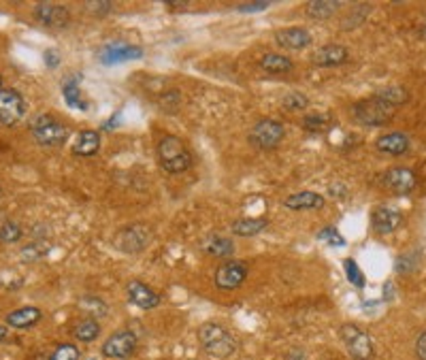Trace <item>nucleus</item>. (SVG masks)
Segmentation results:
<instances>
[{"mask_svg":"<svg viewBox=\"0 0 426 360\" xmlns=\"http://www.w3.org/2000/svg\"><path fill=\"white\" fill-rule=\"evenodd\" d=\"M196 337H198V344L205 350V354L211 356V359H230L239 350V344H237L235 335L226 326H222L218 322L201 324L198 331H196Z\"/></svg>","mask_w":426,"mask_h":360,"instance_id":"f257e3e1","label":"nucleus"},{"mask_svg":"<svg viewBox=\"0 0 426 360\" xmlns=\"http://www.w3.org/2000/svg\"><path fill=\"white\" fill-rule=\"evenodd\" d=\"M156 156L160 169L166 175H181L192 169V154L186 148V143L175 135H166L158 141Z\"/></svg>","mask_w":426,"mask_h":360,"instance_id":"f03ea898","label":"nucleus"},{"mask_svg":"<svg viewBox=\"0 0 426 360\" xmlns=\"http://www.w3.org/2000/svg\"><path fill=\"white\" fill-rule=\"evenodd\" d=\"M32 139L43 148H62L69 139V126L51 113H41L30 122Z\"/></svg>","mask_w":426,"mask_h":360,"instance_id":"7ed1b4c3","label":"nucleus"},{"mask_svg":"<svg viewBox=\"0 0 426 360\" xmlns=\"http://www.w3.org/2000/svg\"><path fill=\"white\" fill-rule=\"evenodd\" d=\"M397 107L388 105L380 96H369L352 105V115L358 124L362 126H384L395 118Z\"/></svg>","mask_w":426,"mask_h":360,"instance_id":"20e7f679","label":"nucleus"},{"mask_svg":"<svg viewBox=\"0 0 426 360\" xmlns=\"http://www.w3.org/2000/svg\"><path fill=\"white\" fill-rule=\"evenodd\" d=\"M339 337L348 350V354L354 360H373L375 348L373 341L369 337V333H365L362 329H358L356 324H343L339 329Z\"/></svg>","mask_w":426,"mask_h":360,"instance_id":"39448f33","label":"nucleus"},{"mask_svg":"<svg viewBox=\"0 0 426 360\" xmlns=\"http://www.w3.org/2000/svg\"><path fill=\"white\" fill-rule=\"evenodd\" d=\"M151 239H153L151 226H147V224H131V226L122 228L116 235L113 245L122 254H139L151 243Z\"/></svg>","mask_w":426,"mask_h":360,"instance_id":"423d86ee","label":"nucleus"},{"mask_svg":"<svg viewBox=\"0 0 426 360\" xmlns=\"http://www.w3.org/2000/svg\"><path fill=\"white\" fill-rule=\"evenodd\" d=\"M139 350V339L133 331L124 329V331H116L111 337H107V341L101 348L103 359L107 360H128L133 359Z\"/></svg>","mask_w":426,"mask_h":360,"instance_id":"0eeeda50","label":"nucleus"},{"mask_svg":"<svg viewBox=\"0 0 426 360\" xmlns=\"http://www.w3.org/2000/svg\"><path fill=\"white\" fill-rule=\"evenodd\" d=\"M250 275V267L248 262L243 260H224L218 269H215V275H213V282H215V288L222 290V292H230V290H237L243 286V282L248 279Z\"/></svg>","mask_w":426,"mask_h":360,"instance_id":"6e6552de","label":"nucleus"},{"mask_svg":"<svg viewBox=\"0 0 426 360\" xmlns=\"http://www.w3.org/2000/svg\"><path fill=\"white\" fill-rule=\"evenodd\" d=\"M285 137V128L278 120H260L250 130V143L258 150H275Z\"/></svg>","mask_w":426,"mask_h":360,"instance_id":"1a4fd4ad","label":"nucleus"},{"mask_svg":"<svg viewBox=\"0 0 426 360\" xmlns=\"http://www.w3.org/2000/svg\"><path fill=\"white\" fill-rule=\"evenodd\" d=\"M32 13L34 19L47 30H64L71 24V11L58 2H36Z\"/></svg>","mask_w":426,"mask_h":360,"instance_id":"9d476101","label":"nucleus"},{"mask_svg":"<svg viewBox=\"0 0 426 360\" xmlns=\"http://www.w3.org/2000/svg\"><path fill=\"white\" fill-rule=\"evenodd\" d=\"M26 115V101L13 88H0V126H15Z\"/></svg>","mask_w":426,"mask_h":360,"instance_id":"9b49d317","label":"nucleus"},{"mask_svg":"<svg viewBox=\"0 0 426 360\" xmlns=\"http://www.w3.org/2000/svg\"><path fill=\"white\" fill-rule=\"evenodd\" d=\"M126 297H128V301H131L135 307L145 309V312L156 309V307L162 303L160 294H158L156 290H151L145 282H139V279H133V282L126 284Z\"/></svg>","mask_w":426,"mask_h":360,"instance_id":"f8f14e48","label":"nucleus"},{"mask_svg":"<svg viewBox=\"0 0 426 360\" xmlns=\"http://www.w3.org/2000/svg\"><path fill=\"white\" fill-rule=\"evenodd\" d=\"M98 58L105 66H113V64H120L126 60H139L143 58V49L137 45H128V43H111L101 49Z\"/></svg>","mask_w":426,"mask_h":360,"instance_id":"ddd939ff","label":"nucleus"},{"mask_svg":"<svg viewBox=\"0 0 426 360\" xmlns=\"http://www.w3.org/2000/svg\"><path fill=\"white\" fill-rule=\"evenodd\" d=\"M350 58V51L345 45H339V43H326L322 45L320 49H315L313 53V64L320 66V68H333V66H341L345 64Z\"/></svg>","mask_w":426,"mask_h":360,"instance_id":"4468645a","label":"nucleus"},{"mask_svg":"<svg viewBox=\"0 0 426 360\" xmlns=\"http://www.w3.org/2000/svg\"><path fill=\"white\" fill-rule=\"evenodd\" d=\"M403 224V213L395 207H377L371 213V228L377 235H390Z\"/></svg>","mask_w":426,"mask_h":360,"instance_id":"2eb2a0df","label":"nucleus"},{"mask_svg":"<svg viewBox=\"0 0 426 360\" xmlns=\"http://www.w3.org/2000/svg\"><path fill=\"white\" fill-rule=\"evenodd\" d=\"M384 185L388 190H392L395 194H410L416 190L418 185V178L412 169L407 167H395L384 175Z\"/></svg>","mask_w":426,"mask_h":360,"instance_id":"dca6fc26","label":"nucleus"},{"mask_svg":"<svg viewBox=\"0 0 426 360\" xmlns=\"http://www.w3.org/2000/svg\"><path fill=\"white\" fill-rule=\"evenodd\" d=\"M275 43L288 51H300L311 45V34L300 26H288L275 32Z\"/></svg>","mask_w":426,"mask_h":360,"instance_id":"f3484780","label":"nucleus"},{"mask_svg":"<svg viewBox=\"0 0 426 360\" xmlns=\"http://www.w3.org/2000/svg\"><path fill=\"white\" fill-rule=\"evenodd\" d=\"M324 205H326L324 196L318 192H309V190L290 194L284 200V207L290 211H315V209H322Z\"/></svg>","mask_w":426,"mask_h":360,"instance_id":"a211bd4d","label":"nucleus"},{"mask_svg":"<svg viewBox=\"0 0 426 360\" xmlns=\"http://www.w3.org/2000/svg\"><path fill=\"white\" fill-rule=\"evenodd\" d=\"M41 320H43V312L39 307L28 305V307H19V309L11 312L6 316V326L17 329V331H26V329L36 326Z\"/></svg>","mask_w":426,"mask_h":360,"instance_id":"6ab92c4d","label":"nucleus"},{"mask_svg":"<svg viewBox=\"0 0 426 360\" xmlns=\"http://www.w3.org/2000/svg\"><path fill=\"white\" fill-rule=\"evenodd\" d=\"M101 150V133L98 130H79L77 133V139L73 143V154L75 156H81V158H92L96 156Z\"/></svg>","mask_w":426,"mask_h":360,"instance_id":"aec40b11","label":"nucleus"},{"mask_svg":"<svg viewBox=\"0 0 426 360\" xmlns=\"http://www.w3.org/2000/svg\"><path fill=\"white\" fill-rule=\"evenodd\" d=\"M375 148H377V152H382L386 156H403L410 150V139L405 133H388V135L377 137Z\"/></svg>","mask_w":426,"mask_h":360,"instance_id":"412c9836","label":"nucleus"},{"mask_svg":"<svg viewBox=\"0 0 426 360\" xmlns=\"http://www.w3.org/2000/svg\"><path fill=\"white\" fill-rule=\"evenodd\" d=\"M203 252L213 256V258H226L230 260V256L235 254V243L230 237H222V235H211L209 239L203 241Z\"/></svg>","mask_w":426,"mask_h":360,"instance_id":"4be33fe9","label":"nucleus"},{"mask_svg":"<svg viewBox=\"0 0 426 360\" xmlns=\"http://www.w3.org/2000/svg\"><path fill=\"white\" fill-rule=\"evenodd\" d=\"M269 226L267 217H237L230 226L233 235L237 237H256Z\"/></svg>","mask_w":426,"mask_h":360,"instance_id":"5701e85b","label":"nucleus"},{"mask_svg":"<svg viewBox=\"0 0 426 360\" xmlns=\"http://www.w3.org/2000/svg\"><path fill=\"white\" fill-rule=\"evenodd\" d=\"M62 94L66 98V105L73 107V109H88V103L81 94V88H79V77L75 75H69L64 81H62Z\"/></svg>","mask_w":426,"mask_h":360,"instance_id":"b1692460","label":"nucleus"},{"mask_svg":"<svg viewBox=\"0 0 426 360\" xmlns=\"http://www.w3.org/2000/svg\"><path fill=\"white\" fill-rule=\"evenodd\" d=\"M341 2H330V0H311L305 4V13L309 19H315V21H324V19H330L337 11H339Z\"/></svg>","mask_w":426,"mask_h":360,"instance_id":"393cba45","label":"nucleus"},{"mask_svg":"<svg viewBox=\"0 0 426 360\" xmlns=\"http://www.w3.org/2000/svg\"><path fill=\"white\" fill-rule=\"evenodd\" d=\"M260 68L269 75H285L294 68V62L282 56V53H267L263 60H260Z\"/></svg>","mask_w":426,"mask_h":360,"instance_id":"a878e982","label":"nucleus"},{"mask_svg":"<svg viewBox=\"0 0 426 360\" xmlns=\"http://www.w3.org/2000/svg\"><path fill=\"white\" fill-rule=\"evenodd\" d=\"M101 322L94 320V318H83L81 322H77V326L73 329V335L77 341L81 344H92L101 337Z\"/></svg>","mask_w":426,"mask_h":360,"instance_id":"bb28decb","label":"nucleus"},{"mask_svg":"<svg viewBox=\"0 0 426 360\" xmlns=\"http://www.w3.org/2000/svg\"><path fill=\"white\" fill-rule=\"evenodd\" d=\"M79 307L88 314V318H94V320H101V318H105L109 314V305L101 297H94V294L81 297Z\"/></svg>","mask_w":426,"mask_h":360,"instance_id":"cd10ccee","label":"nucleus"},{"mask_svg":"<svg viewBox=\"0 0 426 360\" xmlns=\"http://www.w3.org/2000/svg\"><path fill=\"white\" fill-rule=\"evenodd\" d=\"M375 96H380L382 101H386L388 105L392 107H399V105H405L410 101V92L405 88H399V86H388L384 90H380Z\"/></svg>","mask_w":426,"mask_h":360,"instance_id":"c85d7f7f","label":"nucleus"},{"mask_svg":"<svg viewBox=\"0 0 426 360\" xmlns=\"http://www.w3.org/2000/svg\"><path fill=\"white\" fill-rule=\"evenodd\" d=\"M328 124H330V118L326 113H309V115L303 118V128L307 133L320 135V133H324L328 128Z\"/></svg>","mask_w":426,"mask_h":360,"instance_id":"c756f323","label":"nucleus"},{"mask_svg":"<svg viewBox=\"0 0 426 360\" xmlns=\"http://www.w3.org/2000/svg\"><path fill=\"white\" fill-rule=\"evenodd\" d=\"M24 237V230L15 222H4L0 226V243H17Z\"/></svg>","mask_w":426,"mask_h":360,"instance_id":"7c9ffc66","label":"nucleus"},{"mask_svg":"<svg viewBox=\"0 0 426 360\" xmlns=\"http://www.w3.org/2000/svg\"><path fill=\"white\" fill-rule=\"evenodd\" d=\"M282 105H284L288 111H303V109H307L309 98L303 92H290V94H285L284 98H282Z\"/></svg>","mask_w":426,"mask_h":360,"instance_id":"2f4dec72","label":"nucleus"},{"mask_svg":"<svg viewBox=\"0 0 426 360\" xmlns=\"http://www.w3.org/2000/svg\"><path fill=\"white\" fill-rule=\"evenodd\" d=\"M179 105H181V92L179 90L173 88V90H166V92L160 94V107L166 113H175Z\"/></svg>","mask_w":426,"mask_h":360,"instance_id":"473e14b6","label":"nucleus"},{"mask_svg":"<svg viewBox=\"0 0 426 360\" xmlns=\"http://www.w3.org/2000/svg\"><path fill=\"white\" fill-rule=\"evenodd\" d=\"M343 267H345V277L350 279V284H354L356 288H362V286H365V275H362L360 267L356 264V260L345 258V260H343Z\"/></svg>","mask_w":426,"mask_h":360,"instance_id":"72a5a7b5","label":"nucleus"},{"mask_svg":"<svg viewBox=\"0 0 426 360\" xmlns=\"http://www.w3.org/2000/svg\"><path fill=\"white\" fill-rule=\"evenodd\" d=\"M49 252V243H43V241H36V243H30L21 250V260H39L43 258L45 254Z\"/></svg>","mask_w":426,"mask_h":360,"instance_id":"f704fd0d","label":"nucleus"},{"mask_svg":"<svg viewBox=\"0 0 426 360\" xmlns=\"http://www.w3.org/2000/svg\"><path fill=\"white\" fill-rule=\"evenodd\" d=\"M49 360H81V352L73 344H62V346H58L54 350V354L49 356Z\"/></svg>","mask_w":426,"mask_h":360,"instance_id":"c9c22d12","label":"nucleus"},{"mask_svg":"<svg viewBox=\"0 0 426 360\" xmlns=\"http://www.w3.org/2000/svg\"><path fill=\"white\" fill-rule=\"evenodd\" d=\"M318 239H320V241H324V243H328V245H337V247L345 245V239H343V237L339 235V230H337V228H333V226L322 228V230L318 232Z\"/></svg>","mask_w":426,"mask_h":360,"instance_id":"e433bc0d","label":"nucleus"},{"mask_svg":"<svg viewBox=\"0 0 426 360\" xmlns=\"http://www.w3.org/2000/svg\"><path fill=\"white\" fill-rule=\"evenodd\" d=\"M88 11H92V15L96 17H105L113 11V2H107V0H96V2H86L83 4Z\"/></svg>","mask_w":426,"mask_h":360,"instance_id":"4c0bfd02","label":"nucleus"},{"mask_svg":"<svg viewBox=\"0 0 426 360\" xmlns=\"http://www.w3.org/2000/svg\"><path fill=\"white\" fill-rule=\"evenodd\" d=\"M269 6H271V2H239V4H235V9L239 13H258Z\"/></svg>","mask_w":426,"mask_h":360,"instance_id":"58836bf2","label":"nucleus"},{"mask_svg":"<svg viewBox=\"0 0 426 360\" xmlns=\"http://www.w3.org/2000/svg\"><path fill=\"white\" fill-rule=\"evenodd\" d=\"M416 269V254H407L397 260V273H412Z\"/></svg>","mask_w":426,"mask_h":360,"instance_id":"ea45409f","label":"nucleus"},{"mask_svg":"<svg viewBox=\"0 0 426 360\" xmlns=\"http://www.w3.org/2000/svg\"><path fill=\"white\" fill-rule=\"evenodd\" d=\"M60 60H62V56H60V51H58V49L47 47V49L43 51V62L47 64V68H56V66L60 64Z\"/></svg>","mask_w":426,"mask_h":360,"instance_id":"a19ab883","label":"nucleus"},{"mask_svg":"<svg viewBox=\"0 0 426 360\" xmlns=\"http://www.w3.org/2000/svg\"><path fill=\"white\" fill-rule=\"evenodd\" d=\"M416 354H418L420 360H426V331L418 337V341H416Z\"/></svg>","mask_w":426,"mask_h":360,"instance_id":"79ce46f5","label":"nucleus"},{"mask_svg":"<svg viewBox=\"0 0 426 360\" xmlns=\"http://www.w3.org/2000/svg\"><path fill=\"white\" fill-rule=\"evenodd\" d=\"M188 6H190V2H166V9H171V11H183Z\"/></svg>","mask_w":426,"mask_h":360,"instance_id":"37998d69","label":"nucleus"},{"mask_svg":"<svg viewBox=\"0 0 426 360\" xmlns=\"http://www.w3.org/2000/svg\"><path fill=\"white\" fill-rule=\"evenodd\" d=\"M9 339V329L6 326H0V344Z\"/></svg>","mask_w":426,"mask_h":360,"instance_id":"c03bdc74","label":"nucleus"},{"mask_svg":"<svg viewBox=\"0 0 426 360\" xmlns=\"http://www.w3.org/2000/svg\"><path fill=\"white\" fill-rule=\"evenodd\" d=\"M420 32H422V36H425V38H426V24H425V26H422V30H420Z\"/></svg>","mask_w":426,"mask_h":360,"instance_id":"a18cd8bd","label":"nucleus"},{"mask_svg":"<svg viewBox=\"0 0 426 360\" xmlns=\"http://www.w3.org/2000/svg\"><path fill=\"white\" fill-rule=\"evenodd\" d=\"M0 88H2V77H0Z\"/></svg>","mask_w":426,"mask_h":360,"instance_id":"49530a36","label":"nucleus"}]
</instances>
